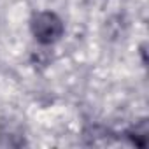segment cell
<instances>
[{
	"label": "cell",
	"mask_w": 149,
	"mask_h": 149,
	"mask_svg": "<svg viewBox=\"0 0 149 149\" xmlns=\"http://www.w3.org/2000/svg\"><path fill=\"white\" fill-rule=\"evenodd\" d=\"M25 140L19 139L18 135L13 133H0V147H19L23 146Z\"/></svg>",
	"instance_id": "4"
},
{
	"label": "cell",
	"mask_w": 149,
	"mask_h": 149,
	"mask_svg": "<svg viewBox=\"0 0 149 149\" xmlns=\"http://www.w3.org/2000/svg\"><path fill=\"white\" fill-rule=\"evenodd\" d=\"M123 135L132 146L144 149L147 146V140H149V121H147V118H142V119L135 121L130 128L125 130Z\"/></svg>",
	"instance_id": "2"
},
{
	"label": "cell",
	"mask_w": 149,
	"mask_h": 149,
	"mask_svg": "<svg viewBox=\"0 0 149 149\" xmlns=\"http://www.w3.org/2000/svg\"><path fill=\"white\" fill-rule=\"evenodd\" d=\"M88 140L90 146H98V144H111L114 142V132L109 130L107 126H102V125H91L84 130L83 133Z\"/></svg>",
	"instance_id": "3"
},
{
	"label": "cell",
	"mask_w": 149,
	"mask_h": 149,
	"mask_svg": "<svg viewBox=\"0 0 149 149\" xmlns=\"http://www.w3.org/2000/svg\"><path fill=\"white\" fill-rule=\"evenodd\" d=\"M93 2H100V0H93Z\"/></svg>",
	"instance_id": "5"
},
{
	"label": "cell",
	"mask_w": 149,
	"mask_h": 149,
	"mask_svg": "<svg viewBox=\"0 0 149 149\" xmlns=\"http://www.w3.org/2000/svg\"><path fill=\"white\" fill-rule=\"evenodd\" d=\"M30 32L40 46H53L63 37L65 23L53 11H39L30 19Z\"/></svg>",
	"instance_id": "1"
}]
</instances>
